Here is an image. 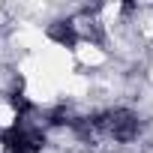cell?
<instances>
[{"mask_svg": "<svg viewBox=\"0 0 153 153\" xmlns=\"http://www.w3.org/2000/svg\"><path fill=\"white\" fill-rule=\"evenodd\" d=\"M72 126L87 141H111V144H126L141 129L138 117L126 108H114V111H105V114H96V117L75 120Z\"/></svg>", "mask_w": 153, "mask_h": 153, "instance_id": "obj_1", "label": "cell"}, {"mask_svg": "<svg viewBox=\"0 0 153 153\" xmlns=\"http://www.w3.org/2000/svg\"><path fill=\"white\" fill-rule=\"evenodd\" d=\"M0 144L6 147V153H39L42 144H45V138H42L39 129H30L27 123L18 120L15 126L0 132Z\"/></svg>", "mask_w": 153, "mask_h": 153, "instance_id": "obj_2", "label": "cell"}]
</instances>
